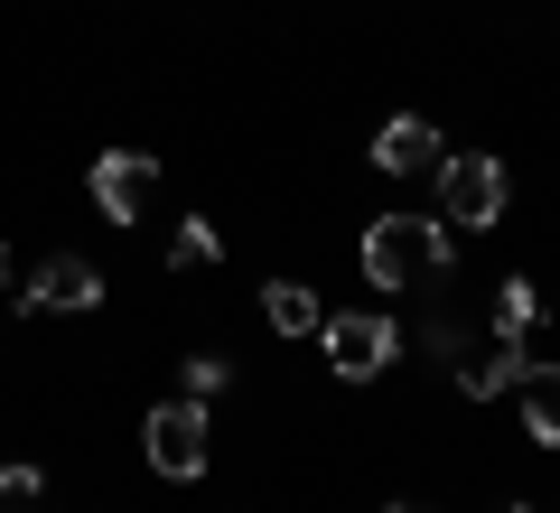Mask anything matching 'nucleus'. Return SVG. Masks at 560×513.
<instances>
[{
	"mask_svg": "<svg viewBox=\"0 0 560 513\" xmlns=\"http://www.w3.org/2000/svg\"><path fill=\"white\" fill-rule=\"evenodd\" d=\"M448 271V224L440 215H383L364 224V280L374 290H411V280Z\"/></svg>",
	"mask_w": 560,
	"mask_h": 513,
	"instance_id": "f257e3e1",
	"label": "nucleus"
},
{
	"mask_svg": "<svg viewBox=\"0 0 560 513\" xmlns=\"http://www.w3.org/2000/svg\"><path fill=\"white\" fill-rule=\"evenodd\" d=\"M318 346H327V374H337V383H374V374H393V355H401V336H393L383 308L318 317Z\"/></svg>",
	"mask_w": 560,
	"mask_h": 513,
	"instance_id": "f03ea898",
	"label": "nucleus"
},
{
	"mask_svg": "<svg viewBox=\"0 0 560 513\" xmlns=\"http://www.w3.org/2000/svg\"><path fill=\"white\" fill-rule=\"evenodd\" d=\"M495 215H504V159L495 150H448L440 159V224L486 234Z\"/></svg>",
	"mask_w": 560,
	"mask_h": 513,
	"instance_id": "7ed1b4c3",
	"label": "nucleus"
},
{
	"mask_svg": "<svg viewBox=\"0 0 560 513\" xmlns=\"http://www.w3.org/2000/svg\"><path fill=\"white\" fill-rule=\"evenodd\" d=\"M206 448H215V430H206V401H187V393L140 420V457H150L160 476H178V486L206 476Z\"/></svg>",
	"mask_w": 560,
	"mask_h": 513,
	"instance_id": "20e7f679",
	"label": "nucleus"
},
{
	"mask_svg": "<svg viewBox=\"0 0 560 513\" xmlns=\"http://www.w3.org/2000/svg\"><path fill=\"white\" fill-rule=\"evenodd\" d=\"M150 197H160V159H150V150H94V206H103V224H140Z\"/></svg>",
	"mask_w": 560,
	"mask_h": 513,
	"instance_id": "39448f33",
	"label": "nucleus"
},
{
	"mask_svg": "<svg viewBox=\"0 0 560 513\" xmlns=\"http://www.w3.org/2000/svg\"><path fill=\"white\" fill-rule=\"evenodd\" d=\"M94 299H103V271H94V261H84V253H47L38 271H28V299H20V308H47V317H84Z\"/></svg>",
	"mask_w": 560,
	"mask_h": 513,
	"instance_id": "423d86ee",
	"label": "nucleus"
},
{
	"mask_svg": "<svg viewBox=\"0 0 560 513\" xmlns=\"http://www.w3.org/2000/svg\"><path fill=\"white\" fill-rule=\"evenodd\" d=\"M364 159H374L383 178H420V168H440V131H430L420 113H393V121L374 131V150H364Z\"/></svg>",
	"mask_w": 560,
	"mask_h": 513,
	"instance_id": "0eeeda50",
	"label": "nucleus"
},
{
	"mask_svg": "<svg viewBox=\"0 0 560 513\" xmlns=\"http://www.w3.org/2000/svg\"><path fill=\"white\" fill-rule=\"evenodd\" d=\"M523 374H533V346H523V336H495L486 355H458V393H467V401H495V393H514Z\"/></svg>",
	"mask_w": 560,
	"mask_h": 513,
	"instance_id": "6e6552de",
	"label": "nucleus"
},
{
	"mask_svg": "<svg viewBox=\"0 0 560 513\" xmlns=\"http://www.w3.org/2000/svg\"><path fill=\"white\" fill-rule=\"evenodd\" d=\"M514 393H523V430H533V448H560V364H533Z\"/></svg>",
	"mask_w": 560,
	"mask_h": 513,
	"instance_id": "1a4fd4ad",
	"label": "nucleus"
},
{
	"mask_svg": "<svg viewBox=\"0 0 560 513\" xmlns=\"http://www.w3.org/2000/svg\"><path fill=\"white\" fill-rule=\"evenodd\" d=\"M261 317H271L280 336H318V290H308V280H271V290H261Z\"/></svg>",
	"mask_w": 560,
	"mask_h": 513,
	"instance_id": "9d476101",
	"label": "nucleus"
},
{
	"mask_svg": "<svg viewBox=\"0 0 560 513\" xmlns=\"http://www.w3.org/2000/svg\"><path fill=\"white\" fill-rule=\"evenodd\" d=\"M215 253H224V234L206 215H187L178 234H168V261H178V271H215Z\"/></svg>",
	"mask_w": 560,
	"mask_h": 513,
	"instance_id": "9b49d317",
	"label": "nucleus"
},
{
	"mask_svg": "<svg viewBox=\"0 0 560 513\" xmlns=\"http://www.w3.org/2000/svg\"><path fill=\"white\" fill-rule=\"evenodd\" d=\"M533 317H541V290L514 271V280L495 290V336H533Z\"/></svg>",
	"mask_w": 560,
	"mask_h": 513,
	"instance_id": "f8f14e48",
	"label": "nucleus"
},
{
	"mask_svg": "<svg viewBox=\"0 0 560 513\" xmlns=\"http://www.w3.org/2000/svg\"><path fill=\"white\" fill-rule=\"evenodd\" d=\"M224 383H234V364H224V355H187V401H215Z\"/></svg>",
	"mask_w": 560,
	"mask_h": 513,
	"instance_id": "ddd939ff",
	"label": "nucleus"
},
{
	"mask_svg": "<svg viewBox=\"0 0 560 513\" xmlns=\"http://www.w3.org/2000/svg\"><path fill=\"white\" fill-rule=\"evenodd\" d=\"M0 494H20V504H28V494H47V467H28V457H10V467H0Z\"/></svg>",
	"mask_w": 560,
	"mask_h": 513,
	"instance_id": "4468645a",
	"label": "nucleus"
},
{
	"mask_svg": "<svg viewBox=\"0 0 560 513\" xmlns=\"http://www.w3.org/2000/svg\"><path fill=\"white\" fill-rule=\"evenodd\" d=\"M383 513H430V504H383Z\"/></svg>",
	"mask_w": 560,
	"mask_h": 513,
	"instance_id": "2eb2a0df",
	"label": "nucleus"
},
{
	"mask_svg": "<svg viewBox=\"0 0 560 513\" xmlns=\"http://www.w3.org/2000/svg\"><path fill=\"white\" fill-rule=\"evenodd\" d=\"M0 290H10V253H0Z\"/></svg>",
	"mask_w": 560,
	"mask_h": 513,
	"instance_id": "dca6fc26",
	"label": "nucleus"
},
{
	"mask_svg": "<svg viewBox=\"0 0 560 513\" xmlns=\"http://www.w3.org/2000/svg\"><path fill=\"white\" fill-rule=\"evenodd\" d=\"M504 513H541V504H504Z\"/></svg>",
	"mask_w": 560,
	"mask_h": 513,
	"instance_id": "f3484780",
	"label": "nucleus"
}]
</instances>
